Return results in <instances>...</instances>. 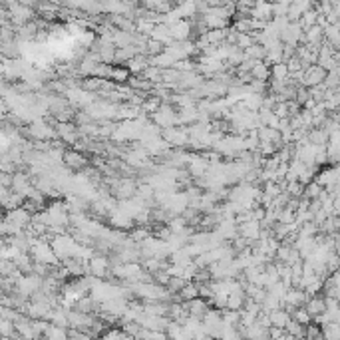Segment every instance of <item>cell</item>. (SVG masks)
Returning a JSON list of instances; mask_svg holds the SVG:
<instances>
[{
    "label": "cell",
    "instance_id": "52a82bcc",
    "mask_svg": "<svg viewBox=\"0 0 340 340\" xmlns=\"http://www.w3.org/2000/svg\"><path fill=\"white\" fill-rule=\"evenodd\" d=\"M121 332L119 330H112V332H108V334H104V338L102 340H121Z\"/></svg>",
    "mask_w": 340,
    "mask_h": 340
},
{
    "label": "cell",
    "instance_id": "277c9868",
    "mask_svg": "<svg viewBox=\"0 0 340 340\" xmlns=\"http://www.w3.org/2000/svg\"><path fill=\"white\" fill-rule=\"evenodd\" d=\"M269 322H271V326H275V328H283L288 324V320H290V316H288V312L286 310H281V308H277V310H271L269 312Z\"/></svg>",
    "mask_w": 340,
    "mask_h": 340
},
{
    "label": "cell",
    "instance_id": "6da1fadb",
    "mask_svg": "<svg viewBox=\"0 0 340 340\" xmlns=\"http://www.w3.org/2000/svg\"><path fill=\"white\" fill-rule=\"evenodd\" d=\"M324 78H326V72H324L320 66H310L308 72H304L302 84H304V86H310V88L322 86V80H324Z\"/></svg>",
    "mask_w": 340,
    "mask_h": 340
},
{
    "label": "cell",
    "instance_id": "7a4b0ae2",
    "mask_svg": "<svg viewBox=\"0 0 340 340\" xmlns=\"http://www.w3.org/2000/svg\"><path fill=\"white\" fill-rule=\"evenodd\" d=\"M304 310H306V314H308L310 318H312V316H318V314H324V312H326V300L314 296V298H310V300L304 304Z\"/></svg>",
    "mask_w": 340,
    "mask_h": 340
},
{
    "label": "cell",
    "instance_id": "8992f818",
    "mask_svg": "<svg viewBox=\"0 0 340 340\" xmlns=\"http://www.w3.org/2000/svg\"><path fill=\"white\" fill-rule=\"evenodd\" d=\"M106 267H108L106 259H102V257H94V259H92V265H90V271H94V275L102 277V275L106 273Z\"/></svg>",
    "mask_w": 340,
    "mask_h": 340
},
{
    "label": "cell",
    "instance_id": "5b68a950",
    "mask_svg": "<svg viewBox=\"0 0 340 340\" xmlns=\"http://www.w3.org/2000/svg\"><path fill=\"white\" fill-rule=\"evenodd\" d=\"M66 161H68L70 167H84L86 165V157L82 153H78V151H68L66 153Z\"/></svg>",
    "mask_w": 340,
    "mask_h": 340
},
{
    "label": "cell",
    "instance_id": "3957f363",
    "mask_svg": "<svg viewBox=\"0 0 340 340\" xmlns=\"http://www.w3.org/2000/svg\"><path fill=\"white\" fill-rule=\"evenodd\" d=\"M189 30H191V26H189L187 20H183V22L177 20L175 24H169V34L171 38H175V40H187Z\"/></svg>",
    "mask_w": 340,
    "mask_h": 340
}]
</instances>
